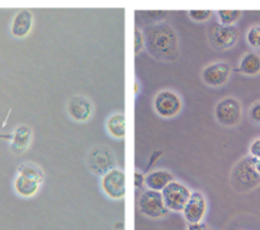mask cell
<instances>
[{
    "instance_id": "11",
    "label": "cell",
    "mask_w": 260,
    "mask_h": 230,
    "mask_svg": "<svg viewBox=\"0 0 260 230\" xmlns=\"http://www.w3.org/2000/svg\"><path fill=\"white\" fill-rule=\"evenodd\" d=\"M231 75V66L225 61H217L206 66L202 70V80L207 85L217 88L228 83Z\"/></svg>"
},
{
    "instance_id": "4",
    "label": "cell",
    "mask_w": 260,
    "mask_h": 230,
    "mask_svg": "<svg viewBox=\"0 0 260 230\" xmlns=\"http://www.w3.org/2000/svg\"><path fill=\"white\" fill-rule=\"evenodd\" d=\"M215 117L222 126L234 127L239 125L243 117V106L240 101L234 97L221 99L215 107Z\"/></svg>"
},
{
    "instance_id": "7",
    "label": "cell",
    "mask_w": 260,
    "mask_h": 230,
    "mask_svg": "<svg viewBox=\"0 0 260 230\" xmlns=\"http://www.w3.org/2000/svg\"><path fill=\"white\" fill-rule=\"evenodd\" d=\"M139 209L142 215L150 219L164 218L169 214V210L165 206L161 192L146 190L141 193L139 198Z\"/></svg>"
},
{
    "instance_id": "27",
    "label": "cell",
    "mask_w": 260,
    "mask_h": 230,
    "mask_svg": "<svg viewBox=\"0 0 260 230\" xmlns=\"http://www.w3.org/2000/svg\"><path fill=\"white\" fill-rule=\"evenodd\" d=\"M144 185H145L144 173L141 172L135 173V186H136V188H141Z\"/></svg>"
},
{
    "instance_id": "8",
    "label": "cell",
    "mask_w": 260,
    "mask_h": 230,
    "mask_svg": "<svg viewBox=\"0 0 260 230\" xmlns=\"http://www.w3.org/2000/svg\"><path fill=\"white\" fill-rule=\"evenodd\" d=\"M101 187L111 200H122L126 196V175L119 168H114L101 178Z\"/></svg>"
},
{
    "instance_id": "5",
    "label": "cell",
    "mask_w": 260,
    "mask_h": 230,
    "mask_svg": "<svg viewBox=\"0 0 260 230\" xmlns=\"http://www.w3.org/2000/svg\"><path fill=\"white\" fill-rule=\"evenodd\" d=\"M190 193L192 192L184 183L178 182L175 180L161 191L165 206H167L168 210L174 211V213H182L185 204L189 200Z\"/></svg>"
},
{
    "instance_id": "20",
    "label": "cell",
    "mask_w": 260,
    "mask_h": 230,
    "mask_svg": "<svg viewBox=\"0 0 260 230\" xmlns=\"http://www.w3.org/2000/svg\"><path fill=\"white\" fill-rule=\"evenodd\" d=\"M136 15L137 17L141 15L142 22L154 25L155 23L159 24L165 18L169 17V12H165V10H141V12H136Z\"/></svg>"
},
{
    "instance_id": "13",
    "label": "cell",
    "mask_w": 260,
    "mask_h": 230,
    "mask_svg": "<svg viewBox=\"0 0 260 230\" xmlns=\"http://www.w3.org/2000/svg\"><path fill=\"white\" fill-rule=\"evenodd\" d=\"M33 27V14L30 10L22 9L14 15L10 24V33L17 38H24Z\"/></svg>"
},
{
    "instance_id": "15",
    "label": "cell",
    "mask_w": 260,
    "mask_h": 230,
    "mask_svg": "<svg viewBox=\"0 0 260 230\" xmlns=\"http://www.w3.org/2000/svg\"><path fill=\"white\" fill-rule=\"evenodd\" d=\"M174 181V176L165 169H156L150 172L145 176V186L147 190L155 191V192H161L170 182Z\"/></svg>"
},
{
    "instance_id": "14",
    "label": "cell",
    "mask_w": 260,
    "mask_h": 230,
    "mask_svg": "<svg viewBox=\"0 0 260 230\" xmlns=\"http://www.w3.org/2000/svg\"><path fill=\"white\" fill-rule=\"evenodd\" d=\"M32 141V130L25 125L15 127L10 137V149L15 154H22L29 148Z\"/></svg>"
},
{
    "instance_id": "26",
    "label": "cell",
    "mask_w": 260,
    "mask_h": 230,
    "mask_svg": "<svg viewBox=\"0 0 260 230\" xmlns=\"http://www.w3.org/2000/svg\"><path fill=\"white\" fill-rule=\"evenodd\" d=\"M249 153H250V157L254 158V159L260 160V137L259 139H255L250 144V148H249Z\"/></svg>"
},
{
    "instance_id": "16",
    "label": "cell",
    "mask_w": 260,
    "mask_h": 230,
    "mask_svg": "<svg viewBox=\"0 0 260 230\" xmlns=\"http://www.w3.org/2000/svg\"><path fill=\"white\" fill-rule=\"evenodd\" d=\"M41 187V183L37 181H33L30 178L23 177V176L18 175L14 180V190L20 197L29 198L33 197L36 193L38 192Z\"/></svg>"
},
{
    "instance_id": "6",
    "label": "cell",
    "mask_w": 260,
    "mask_h": 230,
    "mask_svg": "<svg viewBox=\"0 0 260 230\" xmlns=\"http://www.w3.org/2000/svg\"><path fill=\"white\" fill-rule=\"evenodd\" d=\"M208 38L213 48L220 51L234 47L239 40V31L235 25L213 24L208 30Z\"/></svg>"
},
{
    "instance_id": "1",
    "label": "cell",
    "mask_w": 260,
    "mask_h": 230,
    "mask_svg": "<svg viewBox=\"0 0 260 230\" xmlns=\"http://www.w3.org/2000/svg\"><path fill=\"white\" fill-rule=\"evenodd\" d=\"M145 46L150 55L160 61H174L179 56V40L174 28L165 23L149 25L145 31Z\"/></svg>"
},
{
    "instance_id": "24",
    "label": "cell",
    "mask_w": 260,
    "mask_h": 230,
    "mask_svg": "<svg viewBox=\"0 0 260 230\" xmlns=\"http://www.w3.org/2000/svg\"><path fill=\"white\" fill-rule=\"evenodd\" d=\"M144 47H145V36L139 28H136V30H135V53L139 55V53L144 50Z\"/></svg>"
},
{
    "instance_id": "18",
    "label": "cell",
    "mask_w": 260,
    "mask_h": 230,
    "mask_svg": "<svg viewBox=\"0 0 260 230\" xmlns=\"http://www.w3.org/2000/svg\"><path fill=\"white\" fill-rule=\"evenodd\" d=\"M239 70L249 76H254L260 74V55L256 52H246L241 58Z\"/></svg>"
},
{
    "instance_id": "25",
    "label": "cell",
    "mask_w": 260,
    "mask_h": 230,
    "mask_svg": "<svg viewBox=\"0 0 260 230\" xmlns=\"http://www.w3.org/2000/svg\"><path fill=\"white\" fill-rule=\"evenodd\" d=\"M249 116H250V120L254 124L260 125V101L255 102L250 107V109H249Z\"/></svg>"
},
{
    "instance_id": "9",
    "label": "cell",
    "mask_w": 260,
    "mask_h": 230,
    "mask_svg": "<svg viewBox=\"0 0 260 230\" xmlns=\"http://www.w3.org/2000/svg\"><path fill=\"white\" fill-rule=\"evenodd\" d=\"M183 108L182 98L175 92L165 89L159 92L154 98V109L159 116L172 119L179 114Z\"/></svg>"
},
{
    "instance_id": "31",
    "label": "cell",
    "mask_w": 260,
    "mask_h": 230,
    "mask_svg": "<svg viewBox=\"0 0 260 230\" xmlns=\"http://www.w3.org/2000/svg\"><path fill=\"white\" fill-rule=\"evenodd\" d=\"M139 93V81H136V94Z\"/></svg>"
},
{
    "instance_id": "3",
    "label": "cell",
    "mask_w": 260,
    "mask_h": 230,
    "mask_svg": "<svg viewBox=\"0 0 260 230\" xmlns=\"http://www.w3.org/2000/svg\"><path fill=\"white\" fill-rule=\"evenodd\" d=\"M86 163H88V168L91 173L103 177L106 173L116 168L117 159L111 148L106 147V145H98L89 152Z\"/></svg>"
},
{
    "instance_id": "2",
    "label": "cell",
    "mask_w": 260,
    "mask_h": 230,
    "mask_svg": "<svg viewBox=\"0 0 260 230\" xmlns=\"http://www.w3.org/2000/svg\"><path fill=\"white\" fill-rule=\"evenodd\" d=\"M255 160L251 157H245L239 160L233 168L230 182L236 192L248 193L260 185V176L255 169Z\"/></svg>"
},
{
    "instance_id": "21",
    "label": "cell",
    "mask_w": 260,
    "mask_h": 230,
    "mask_svg": "<svg viewBox=\"0 0 260 230\" xmlns=\"http://www.w3.org/2000/svg\"><path fill=\"white\" fill-rule=\"evenodd\" d=\"M217 17L220 24L222 25H235L243 17L241 10H217Z\"/></svg>"
},
{
    "instance_id": "10",
    "label": "cell",
    "mask_w": 260,
    "mask_h": 230,
    "mask_svg": "<svg viewBox=\"0 0 260 230\" xmlns=\"http://www.w3.org/2000/svg\"><path fill=\"white\" fill-rule=\"evenodd\" d=\"M206 213H207V200H206L205 195L200 191H194V192L190 193L189 200L185 204L182 211L185 221L189 225L201 224L205 219Z\"/></svg>"
},
{
    "instance_id": "30",
    "label": "cell",
    "mask_w": 260,
    "mask_h": 230,
    "mask_svg": "<svg viewBox=\"0 0 260 230\" xmlns=\"http://www.w3.org/2000/svg\"><path fill=\"white\" fill-rule=\"evenodd\" d=\"M0 137H2V139L10 140V137H12V134H10V135H3V134H0Z\"/></svg>"
},
{
    "instance_id": "12",
    "label": "cell",
    "mask_w": 260,
    "mask_h": 230,
    "mask_svg": "<svg viewBox=\"0 0 260 230\" xmlns=\"http://www.w3.org/2000/svg\"><path fill=\"white\" fill-rule=\"evenodd\" d=\"M68 113L75 122H86L93 114V103L85 96H74L68 102Z\"/></svg>"
},
{
    "instance_id": "19",
    "label": "cell",
    "mask_w": 260,
    "mask_h": 230,
    "mask_svg": "<svg viewBox=\"0 0 260 230\" xmlns=\"http://www.w3.org/2000/svg\"><path fill=\"white\" fill-rule=\"evenodd\" d=\"M18 175L23 177L30 178L33 181H37L38 183H42L45 180V173L40 165L35 164L32 162H25L18 167Z\"/></svg>"
},
{
    "instance_id": "28",
    "label": "cell",
    "mask_w": 260,
    "mask_h": 230,
    "mask_svg": "<svg viewBox=\"0 0 260 230\" xmlns=\"http://www.w3.org/2000/svg\"><path fill=\"white\" fill-rule=\"evenodd\" d=\"M187 230H208L207 226L205 224H192V225H188Z\"/></svg>"
},
{
    "instance_id": "23",
    "label": "cell",
    "mask_w": 260,
    "mask_h": 230,
    "mask_svg": "<svg viewBox=\"0 0 260 230\" xmlns=\"http://www.w3.org/2000/svg\"><path fill=\"white\" fill-rule=\"evenodd\" d=\"M188 15L192 18L194 22H206L213 15L211 10H189Z\"/></svg>"
},
{
    "instance_id": "17",
    "label": "cell",
    "mask_w": 260,
    "mask_h": 230,
    "mask_svg": "<svg viewBox=\"0 0 260 230\" xmlns=\"http://www.w3.org/2000/svg\"><path fill=\"white\" fill-rule=\"evenodd\" d=\"M107 131L114 139H123L126 135V116L122 112L112 114L107 120Z\"/></svg>"
},
{
    "instance_id": "22",
    "label": "cell",
    "mask_w": 260,
    "mask_h": 230,
    "mask_svg": "<svg viewBox=\"0 0 260 230\" xmlns=\"http://www.w3.org/2000/svg\"><path fill=\"white\" fill-rule=\"evenodd\" d=\"M246 41L253 48H260V25H253L246 32Z\"/></svg>"
},
{
    "instance_id": "29",
    "label": "cell",
    "mask_w": 260,
    "mask_h": 230,
    "mask_svg": "<svg viewBox=\"0 0 260 230\" xmlns=\"http://www.w3.org/2000/svg\"><path fill=\"white\" fill-rule=\"evenodd\" d=\"M255 169L258 172V175L260 176V160H255Z\"/></svg>"
}]
</instances>
